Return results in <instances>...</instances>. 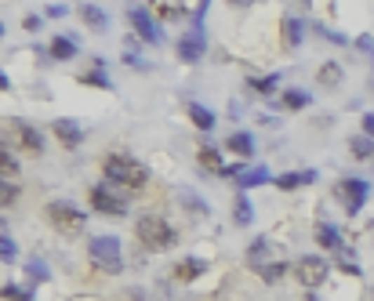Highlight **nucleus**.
I'll return each mask as SVG.
<instances>
[{
	"label": "nucleus",
	"mask_w": 374,
	"mask_h": 301,
	"mask_svg": "<svg viewBox=\"0 0 374 301\" xmlns=\"http://www.w3.org/2000/svg\"><path fill=\"white\" fill-rule=\"evenodd\" d=\"M102 175H106L109 185H120V189H142L149 182V167L142 160L128 156V153H109L102 160Z\"/></svg>",
	"instance_id": "obj_1"
},
{
	"label": "nucleus",
	"mask_w": 374,
	"mask_h": 301,
	"mask_svg": "<svg viewBox=\"0 0 374 301\" xmlns=\"http://www.w3.org/2000/svg\"><path fill=\"white\" fill-rule=\"evenodd\" d=\"M135 236L145 250H168L178 243V229L168 218H156V214H142L135 222Z\"/></svg>",
	"instance_id": "obj_2"
},
{
	"label": "nucleus",
	"mask_w": 374,
	"mask_h": 301,
	"mask_svg": "<svg viewBox=\"0 0 374 301\" xmlns=\"http://www.w3.org/2000/svg\"><path fill=\"white\" fill-rule=\"evenodd\" d=\"M44 214H48V222H51L58 232H66V236L84 232V225H88V214L80 210V207H73L69 200H51Z\"/></svg>",
	"instance_id": "obj_3"
},
{
	"label": "nucleus",
	"mask_w": 374,
	"mask_h": 301,
	"mask_svg": "<svg viewBox=\"0 0 374 301\" xmlns=\"http://www.w3.org/2000/svg\"><path fill=\"white\" fill-rule=\"evenodd\" d=\"M88 254H91V262H95L102 272H120V269H123L120 240H116V236H95V240L88 243Z\"/></svg>",
	"instance_id": "obj_4"
},
{
	"label": "nucleus",
	"mask_w": 374,
	"mask_h": 301,
	"mask_svg": "<svg viewBox=\"0 0 374 301\" xmlns=\"http://www.w3.org/2000/svg\"><path fill=\"white\" fill-rule=\"evenodd\" d=\"M4 138L15 142L18 149H26V153H44V135H40L36 127L29 120H22V116H15V120L4 123Z\"/></svg>",
	"instance_id": "obj_5"
},
{
	"label": "nucleus",
	"mask_w": 374,
	"mask_h": 301,
	"mask_svg": "<svg viewBox=\"0 0 374 301\" xmlns=\"http://www.w3.org/2000/svg\"><path fill=\"white\" fill-rule=\"evenodd\" d=\"M295 279L302 287H309V290H316L320 283H327V276H330V265H327V257H320V254H305V257H298L295 262Z\"/></svg>",
	"instance_id": "obj_6"
},
{
	"label": "nucleus",
	"mask_w": 374,
	"mask_h": 301,
	"mask_svg": "<svg viewBox=\"0 0 374 301\" xmlns=\"http://www.w3.org/2000/svg\"><path fill=\"white\" fill-rule=\"evenodd\" d=\"M367 192H370V185L363 178H342V182H335V196L345 207V214H360V207L367 203Z\"/></svg>",
	"instance_id": "obj_7"
},
{
	"label": "nucleus",
	"mask_w": 374,
	"mask_h": 301,
	"mask_svg": "<svg viewBox=\"0 0 374 301\" xmlns=\"http://www.w3.org/2000/svg\"><path fill=\"white\" fill-rule=\"evenodd\" d=\"M88 200L98 214H109V218H123V214H128V196H120V192L109 189V185H95L88 192Z\"/></svg>",
	"instance_id": "obj_8"
},
{
	"label": "nucleus",
	"mask_w": 374,
	"mask_h": 301,
	"mask_svg": "<svg viewBox=\"0 0 374 301\" xmlns=\"http://www.w3.org/2000/svg\"><path fill=\"white\" fill-rule=\"evenodd\" d=\"M128 22H131V29L142 36V44H160V29H156V22H153L149 8L131 4V8H128Z\"/></svg>",
	"instance_id": "obj_9"
},
{
	"label": "nucleus",
	"mask_w": 374,
	"mask_h": 301,
	"mask_svg": "<svg viewBox=\"0 0 374 301\" xmlns=\"http://www.w3.org/2000/svg\"><path fill=\"white\" fill-rule=\"evenodd\" d=\"M203 51H207V36H203V26H193L189 33H185L182 40H178V58L182 62H200L203 58Z\"/></svg>",
	"instance_id": "obj_10"
},
{
	"label": "nucleus",
	"mask_w": 374,
	"mask_h": 301,
	"mask_svg": "<svg viewBox=\"0 0 374 301\" xmlns=\"http://www.w3.org/2000/svg\"><path fill=\"white\" fill-rule=\"evenodd\" d=\"M51 135L66 145V149H76L80 142H84V127H80L76 120H55V123H51Z\"/></svg>",
	"instance_id": "obj_11"
},
{
	"label": "nucleus",
	"mask_w": 374,
	"mask_h": 301,
	"mask_svg": "<svg viewBox=\"0 0 374 301\" xmlns=\"http://www.w3.org/2000/svg\"><path fill=\"white\" fill-rule=\"evenodd\" d=\"M302 36H305V22L295 15H287L283 22H280V40H283V51H295L302 44Z\"/></svg>",
	"instance_id": "obj_12"
},
{
	"label": "nucleus",
	"mask_w": 374,
	"mask_h": 301,
	"mask_svg": "<svg viewBox=\"0 0 374 301\" xmlns=\"http://www.w3.org/2000/svg\"><path fill=\"white\" fill-rule=\"evenodd\" d=\"M316 243H320L323 250H330V254H349L342 232H338L335 225H316Z\"/></svg>",
	"instance_id": "obj_13"
},
{
	"label": "nucleus",
	"mask_w": 374,
	"mask_h": 301,
	"mask_svg": "<svg viewBox=\"0 0 374 301\" xmlns=\"http://www.w3.org/2000/svg\"><path fill=\"white\" fill-rule=\"evenodd\" d=\"M203 272H207V262H200V257H182V262L175 265L178 283H193V279H200Z\"/></svg>",
	"instance_id": "obj_14"
},
{
	"label": "nucleus",
	"mask_w": 374,
	"mask_h": 301,
	"mask_svg": "<svg viewBox=\"0 0 374 301\" xmlns=\"http://www.w3.org/2000/svg\"><path fill=\"white\" fill-rule=\"evenodd\" d=\"M255 272L262 283H280L290 269H287V262H262V265H255Z\"/></svg>",
	"instance_id": "obj_15"
},
{
	"label": "nucleus",
	"mask_w": 374,
	"mask_h": 301,
	"mask_svg": "<svg viewBox=\"0 0 374 301\" xmlns=\"http://www.w3.org/2000/svg\"><path fill=\"white\" fill-rule=\"evenodd\" d=\"M48 51H51V58H58V62H69V58H76V40H73V36H55L51 44H48Z\"/></svg>",
	"instance_id": "obj_16"
},
{
	"label": "nucleus",
	"mask_w": 374,
	"mask_h": 301,
	"mask_svg": "<svg viewBox=\"0 0 374 301\" xmlns=\"http://www.w3.org/2000/svg\"><path fill=\"white\" fill-rule=\"evenodd\" d=\"M185 109H189V120L200 127V131H215V113L207 109V105H200V102H189V105H185Z\"/></svg>",
	"instance_id": "obj_17"
},
{
	"label": "nucleus",
	"mask_w": 374,
	"mask_h": 301,
	"mask_svg": "<svg viewBox=\"0 0 374 301\" xmlns=\"http://www.w3.org/2000/svg\"><path fill=\"white\" fill-rule=\"evenodd\" d=\"M178 203H182L185 210H189L193 218H207V210H211V207H207V203H203V200L196 196L193 189H182V192H178Z\"/></svg>",
	"instance_id": "obj_18"
},
{
	"label": "nucleus",
	"mask_w": 374,
	"mask_h": 301,
	"mask_svg": "<svg viewBox=\"0 0 374 301\" xmlns=\"http://www.w3.org/2000/svg\"><path fill=\"white\" fill-rule=\"evenodd\" d=\"M196 160H200L203 170H211V175H222V170H225V163H222V156H218V149H215V145H200Z\"/></svg>",
	"instance_id": "obj_19"
},
{
	"label": "nucleus",
	"mask_w": 374,
	"mask_h": 301,
	"mask_svg": "<svg viewBox=\"0 0 374 301\" xmlns=\"http://www.w3.org/2000/svg\"><path fill=\"white\" fill-rule=\"evenodd\" d=\"M240 182V192H247V189H255V185H265V182H276L269 170H262V167H251V170H243V175L236 178Z\"/></svg>",
	"instance_id": "obj_20"
},
{
	"label": "nucleus",
	"mask_w": 374,
	"mask_h": 301,
	"mask_svg": "<svg viewBox=\"0 0 374 301\" xmlns=\"http://www.w3.org/2000/svg\"><path fill=\"white\" fill-rule=\"evenodd\" d=\"M225 145H229L233 153H240L243 160H247V156L255 153V138L247 135V131H236V135H229V138H225Z\"/></svg>",
	"instance_id": "obj_21"
},
{
	"label": "nucleus",
	"mask_w": 374,
	"mask_h": 301,
	"mask_svg": "<svg viewBox=\"0 0 374 301\" xmlns=\"http://www.w3.org/2000/svg\"><path fill=\"white\" fill-rule=\"evenodd\" d=\"M80 80H84L88 88H102V91H113V80L106 76V66H102V62H95V69H91V73H84Z\"/></svg>",
	"instance_id": "obj_22"
},
{
	"label": "nucleus",
	"mask_w": 374,
	"mask_h": 301,
	"mask_svg": "<svg viewBox=\"0 0 374 301\" xmlns=\"http://www.w3.org/2000/svg\"><path fill=\"white\" fill-rule=\"evenodd\" d=\"M309 182H316V170H302V175H280V178H276V189L290 192V189L309 185Z\"/></svg>",
	"instance_id": "obj_23"
},
{
	"label": "nucleus",
	"mask_w": 374,
	"mask_h": 301,
	"mask_svg": "<svg viewBox=\"0 0 374 301\" xmlns=\"http://www.w3.org/2000/svg\"><path fill=\"white\" fill-rule=\"evenodd\" d=\"M309 102H313V98H309V91H302V88H287L283 98H280L283 109H305Z\"/></svg>",
	"instance_id": "obj_24"
},
{
	"label": "nucleus",
	"mask_w": 374,
	"mask_h": 301,
	"mask_svg": "<svg viewBox=\"0 0 374 301\" xmlns=\"http://www.w3.org/2000/svg\"><path fill=\"white\" fill-rule=\"evenodd\" d=\"M233 218H236V225H251L255 207H251V200H247V192H240V196H236V203H233Z\"/></svg>",
	"instance_id": "obj_25"
},
{
	"label": "nucleus",
	"mask_w": 374,
	"mask_h": 301,
	"mask_svg": "<svg viewBox=\"0 0 374 301\" xmlns=\"http://www.w3.org/2000/svg\"><path fill=\"white\" fill-rule=\"evenodd\" d=\"M185 4H156V18L160 22H185Z\"/></svg>",
	"instance_id": "obj_26"
},
{
	"label": "nucleus",
	"mask_w": 374,
	"mask_h": 301,
	"mask_svg": "<svg viewBox=\"0 0 374 301\" xmlns=\"http://www.w3.org/2000/svg\"><path fill=\"white\" fill-rule=\"evenodd\" d=\"M269 254H273V243H269L265 236H258V240L247 247V262H251V269H255V265H262V257H269Z\"/></svg>",
	"instance_id": "obj_27"
},
{
	"label": "nucleus",
	"mask_w": 374,
	"mask_h": 301,
	"mask_svg": "<svg viewBox=\"0 0 374 301\" xmlns=\"http://www.w3.org/2000/svg\"><path fill=\"white\" fill-rule=\"evenodd\" d=\"M80 18H84L91 29H106V11L95 8V4H80Z\"/></svg>",
	"instance_id": "obj_28"
},
{
	"label": "nucleus",
	"mask_w": 374,
	"mask_h": 301,
	"mask_svg": "<svg viewBox=\"0 0 374 301\" xmlns=\"http://www.w3.org/2000/svg\"><path fill=\"white\" fill-rule=\"evenodd\" d=\"M247 88L258 91V95H273V91L280 88V76H276V73H273V76H251V80H247Z\"/></svg>",
	"instance_id": "obj_29"
},
{
	"label": "nucleus",
	"mask_w": 374,
	"mask_h": 301,
	"mask_svg": "<svg viewBox=\"0 0 374 301\" xmlns=\"http://www.w3.org/2000/svg\"><path fill=\"white\" fill-rule=\"evenodd\" d=\"M320 83H323V88H338V83H342V66H338V62H323V66H320Z\"/></svg>",
	"instance_id": "obj_30"
},
{
	"label": "nucleus",
	"mask_w": 374,
	"mask_h": 301,
	"mask_svg": "<svg viewBox=\"0 0 374 301\" xmlns=\"http://www.w3.org/2000/svg\"><path fill=\"white\" fill-rule=\"evenodd\" d=\"M349 149H352V156L367 160V156H374V138H367V135H356V138H349Z\"/></svg>",
	"instance_id": "obj_31"
},
{
	"label": "nucleus",
	"mask_w": 374,
	"mask_h": 301,
	"mask_svg": "<svg viewBox=\"0 0 374 301\" xmlns=\"http://www.w3.org/2000/svg\"><path fill=\"white\" fill-rule=\"evenodd\" d=\"M0 170H4V182H11L18 175V160L11 156V145L4 142V149H0Z\"/></svg>",
	"instance_id": "obj_32"
},
{
	"label": "nucleus",
	"mask_w": 374,
	"mask_h": 301,
	"mask_svg": "<svg viewBox=\"0 0 374 301\" xmlns=\"http://www.w3.org/2000/svg\"><path fill=\"white\" fill-rule=\"evenodd\" d=\"M4 301H33V294L22 290V287H15V283H4Z\"/></svg>",
	"instance_id": "obj_33"
},
{
	"label": "nucleus",
	"mask_w": 374,
	"mask_h": 301,
	"mask_svg": "<svg viewBox=\"0 0 374 301\" xmlns=\"http://www.w3.org/2000/svg\"><path fill=\"white\" fill-rule=\"evenodd\" d=\"M15 254H18L15 240H11V236H0V257H4V262L11 265V262H15Z\"/></svg>",
	"instance_id": "obj_34"
},
{
	"label": "nucleus",
	"mask_w": 374,
	"mask_h": 301,
	"mask_svg": "<svg viewBox=\"0 0 374 301\" xmlns=\"http://www.w3.org/2000/svg\"><path fill=\"white\" fill-rule=\"evenodd\" d=\"M26 272H29V279H40V283H44V279L51 276L44 262H29V265H26Z\"/></svg>",
	"instance_id": "obj_35"
},
{
	"label": "nucleus",
	"mask_w": 374,
	"mask_h": 301,
	"mask_svg": "<svg viewBox=\"0 0 374 301\" xmlns=\"http://www.w3.org/2000/svg\"><path fill=\"white\" fill-rule=\"evenodd\" d=\"M0 196H4V207H11V203L18 200V185H15V182H4V185H0Z\"/></svg>",
	"instance_id": "obj_36"
},
{
	"label": "nucleus",
	"mask_w": 374,
	"mask_h": 301,
	"mask_svg": "<svg viewBox=\"0 0 374 301\" xmlns=\"http://www.w3.org/2000/svg\"><path fill=\"white\" fill-rule=\"evenodd\" d=\"M356 48H360V51L367 55V62L374 66V40H370V36H360V40H356Z\"/></svg>",
	"instance_id": "obj_37"
},
{
	"label": "nucleus",
	"mask_w": 374,
	"mask_h": 301,
	"mask_svg": "<svg viewBox=\"0 0 374 301\" xmlns=\"http://www.w3.org/2000/svg\"><path fill=\"white\" fill-rule=\"evenodd\" d=\"M320 33H323L327 40H335V44H349V40H345V36H342L338 29H327V26H320Z\"/></svg>",
	"instance_id": "obj_38"
},
{
	"label": "nucleus",
	"mask_w": 374,
	"mask_h": 301,
	"mask_svg": "<svg viewBox=\"0 0 374 301\" xmlns=\"http://www.w3.org/2000/svg\"><path fill=\"white\" fill-rule=\"evenodd\" d=\"M22 26H26L29 33H36V29L44 26V22H40V15H26V18H22Z\"/></svg>",
	"instance_id": "obj_39"
},
{
	"label": "nucleus",
	"mask_w": 374,
	"mask_h": 301,
	"mask_svg": "<svg viewBox=\"0 0 374 301\" xmlns=\"http://www.w3.org/2000/svg\"><path fill=\"white\" fill-rule=\"evenodd\" d=\"M363 135H367V138H374V113H367V116H363Z\"/></svg>",
	"instance_id": "obj_40"
},
{
	"label": "nucleus",
	"mask_w": 374,
	"mask_h": 301,
	"mask_svg": "<svg viewBox=\"0 0 374 301\" xmlns=\"http://www.w3.org/2000/svg\"><path fill=\"white\" fill-rule=\"evenodd\" d=\"M342 272H349V276H360V265H352V262H342Z\"/></svg>",
	"instance_id": "obj_41"
},
{
	"label": "nucleus",
	"mask_w": 374,
	"mask_h": 301,
	"mask_svg": "<svg viewBox=\"0 0 374 301\" xmlns=\"http://www.w3.org/2000/svg\"><path fill=\"white\" fill-rule=\"evenodd\" d=\"M48 15H51V18H62V15H66V8H62V4H51Z\"/></svg>",
	"instance_id": "obj_42"
},
{
	"label": "nucleus",
	"mask_w": 374,
	"mask_h": 301,
	"mask_svg": "<svg viewBox=\"0 0 374 301\" xmlns=\"http://www.w3.org/2000/svg\"><path fill=\"white\" fill-rule=\"evenodd\" d=\"M370 240H374V222H370Z\"/></svg>",
	"instance_id": "obj_43"
}]
</instances>
